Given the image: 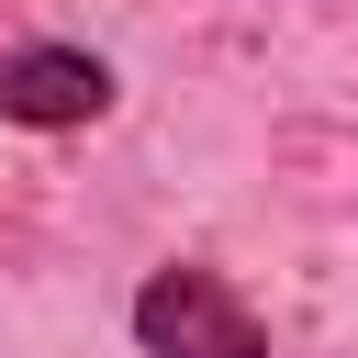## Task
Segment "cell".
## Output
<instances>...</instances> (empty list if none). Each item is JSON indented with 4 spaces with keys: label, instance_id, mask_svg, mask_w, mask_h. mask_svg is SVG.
<instances>
[{
    "label": "cell",
    "instance_id": "6da1fadb",
    "mask_svg": "<svg viewBox=\"0 0 358 358\" xmlns=\"http://www.w3.org/2000/svg\"><path fill=\"white\" fill-rule=\"evenodd\" d=\"M134 347L145 358H280L268 347V324H257V302L224 280V268H201V257H168V268H145V291H134Z\"/></svg>",
    "mask_w": 358,
    "mask_h": 358
},
{
    "label": "cell",
    "instance_id": "7a4b0ae2",
    "mask_svg": "<svg viewBox=\"0 0 358 358\" xmlns=\"http://www.w3.org/2000/svg\"><path fill=\"white\" fill-rule=\"evenodd\" d=\"M112 56H90V45H0V123H22V134H78V123H101L112 112Z\"/></svg>",
    "mask_w": 358,
    "mask_h": 358
}]
</instances>
